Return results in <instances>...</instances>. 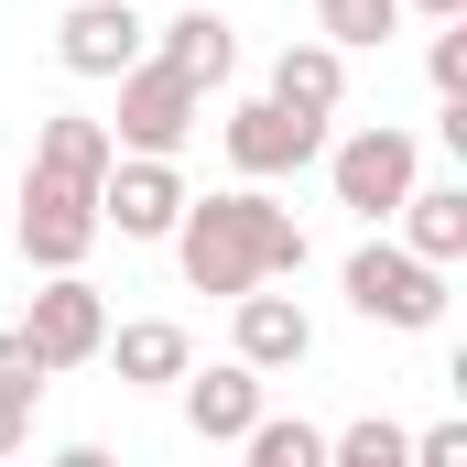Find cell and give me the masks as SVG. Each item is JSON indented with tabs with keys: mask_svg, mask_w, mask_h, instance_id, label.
<instances>
[{
	"mask_svg": "<svg viewBox=\"0 0 467 467\" xmlns=\"http://www.w3.org/2000/svg\"><path fill=\"white\" fill-rule=\"evenodd\" d=\"M152 66H174L185 88H229L239 77V22L229 11H174V22H152Z\"/></svg>",
	"mask_w": 467,
	"mask_h": 467,
	"instance_id": "cell-13",
	"label": "cell"
},
{
	"mask_svg": "<svg viewBox=\"0 0 467 467\" xmlns=\"http://www.w3.org/2000/svg\"><path fill=\"white\" fill-rule=\"evenodd\" d=\"M196 119H207V88H185L174 66H130L119 77V109H109V141L119 152H141V163H174L185 141H196Z\"/></svg>",
	"mask_w": 467,
	"mask_h": 467,
	"instance_id": "cell-5",
	"label": "cell"
},
{
	"mask_svg": "<svg viewBox=\"0 0 467 467\" xmlns=\"http://www.w3.org/2000/svg\"><path fill=\"white\" fill-rule=\"evenodd\" d=\"M33 402H44V380H0V457L33 446Z\"/></svg>",
	"mask_w": 467,
	"mask_h": 467,
	"instance_id": "cell-21",
	"label": "cell"
},
{
	"mask_svg": "<svg viewBox=\"0 0 467 467\" xmlns=\"http://www.w3.org/2000/svg\"><path fill=\"white\" fill-rule=\"evenodd\" d=\"M348 305L369 327H391V337H424V327H446V272L413 261L402 239H358L348 250Z\"/></svg>",
	"mask_w": 467,
	"mask_h": 467,
	"instance_id": "cell-3",
	"label": "cell"
},
{
	"mask_svg": "<svg viewBox=\"0 0 467 467\" xmlns=\"http://www.w3.org/2000/svg\"><path fill=\"white\" fill-rule=\"evenodd\" d=\"M109 163H119L109 119H88V109H55L44 130H33V163H22V174H44V185H77V196H99V185H109Z\"/></svg>",
	"mask_w": 467,
	"mask_h": 467,
	"instance_id": "cell-12",
	"label": "cell"
},
{
	"mask_svg": "<svg viewBox=\"0 0 467 467\" xmlns=\"http://www.w3.org/2000/svg\"><path fill=\"white\" fill-rule=\"evenodd\" d=\"M174 391H185V435H196V446H239V435L272 413V380H261V369H239V358H218V369H185Z\"/></svg>",
	"mask_w": 467,
	"mask_h": 467,
	"instance_id": "cell-11",
	"label": "cell"
},
{
	"mask_svg": "<svg viewBox=\"0 0 467 467\" xmlns=\"http://www.w3.org/2000/svg\"><path fill=\"white\" fill-rule=\"evenodd\" d=\"M174 218H185V174L174 163H141V152H119L109 185H99V239H174Z\"/></svg>",
	"mask_w": 467,
	"mask_h": 467,
	"instance_id": "cell-9",
	"label": "cell"
},
{
	"mask_svg": "<svg viewBox=\"0 0 467 467\" xmlns=\"http://www.w3.org/2000/svg\"><path fill=\"white\" fill-rule=\"evenodd\" d=\"M327 185H337V207H348V218L391 229V207L424 185V141H413L402 119H358V130H327Z\"/></svg>",
	"mask_w": 467,
	"mask_h": 467,
	"instance_id": "cell-2",
	"label": "cell"
},
{
	"mask_svg": "<svg viewBox=\"0 0 467 467\" xmlns=\"http://www.w3.org/2000/svg\"><path fill=\"white\" fill-rule=\"evenodd\" d=\"M22 261L33 272H88V250H99V196H77V185H44V174H22Z\"/></svg>",
	"mask_w": 467,
	"mask_h": 467,
	"instance_id": "cell-8",
	"label": "cell"
},
{
	"mask_svg": "<svg viewBox=\"0 0 467 467\" xmlns=\"http://www.w3.org/2000/svg\"><path fill=\"white\" fill-rule=\"evenodd\" d=\"M174 272L196 283V294H261V283H283V272H305V218L294 207H272L261 185H218V196H185V218H174Z\"/></svg>",
	"mask_w": 467,
	"mask_h": 467,
	"instance_id": "cell-1",
	"label": "cell"
},
{
	"mask_svg": "<svg viewBox=\"0 0 467 467\" xmlns=\"http://www.w3.org/2000/svg\"><path fill=\"white\" fill-rule=\"evenodd\" d=\"M55 467H119L109 446H55Z\"/></svg>",
	"mask_w": 467,
	"mask_h": 467,
	"instance_id": "cell-23",
	"label": "cell"
},
{
	"mask_svg": "<svg viewBox=\"0 0 467 467\" xmlns=\"http://www.w3.org/2000/svg\"><path fill=\"white\" fill-rule=\"evenodd\" d=\"M44 380H66V369H88V358L109 348V294L88 283V272H44V294L22 305V327H11Z\"/></svg>",
	"mask_w": 467,
	"mask_h": 467,
	"instance_id": "cell-4",
	"label": "cell"
},
{
	"mask_svg": "<svg viewBox=\"0 0 467 467\" xmlns=\"http://www.w3.org/2000/svg\"><path fill=\"white\" fill-rule=\"evenodd\" d=\"M239 467H327V424H305V413H261V424L239 435Z\"/></svg>",
	"mask_w": 467,
	"mask_h": 467,
	"instance_id": "cell-17",
	"label": "cell"
},
{
	"mask_svg": "<svg viewBox=\"0 0 467 467\" xmlns=\"http://www.w3.org/2000/svg\"><path fill=\"white\" fill-rule=\"evenodd\" d=\"M424 77H435V99L467 109V22H435V55H424Z\"/></svg>",
	"mask_w": 467,
	"mask_h": 467,
	"instance_id": "cell-20",
	"label": "cell"
},
{
	"mask_svg": "<svg viewBox=\"0 0 467 467\" xmlns=\"http://www.w3.org/2000/svg\"><path fill=\"white\" fill-rule=\"evenodd\" d=\"M229 358L261 369V380H283V369L316 358V316H305L294 294H239V305H229Z\"/></svg>",
	"mask_w": 467,
	"mask_h": 467,
	"instance_id": "cell-10",
	"label": "cell"
},
{
	"mask_svg": "<svg viewBox=\"0 0 467 467\" xmlns=\"http://www.w3.org/2000/svg\"><path fill=\"white\" fill-rule=\"evenodd\" d=\"M99 358L119 369V391H174V380L196 369V337H185L174 316H130V327H109Z\"/></svg>",
	"mask_w": 467,
	"mask_h": 467,
	"instance_id": "cell-14",
	"label": "cell"
},
{
	"mask_svg": "<svg viewBox=\"0 0 467 467\" xmlns=\"http://www.w3.org/2000/svg\"><path fill=\"white\" fill-rule=\"evenodd\" d=\"M141 55H152L141 0H66V22H55V66H66V77H99V88H119Z\"/></svg>",
	"mask_w": 467,
	"mask_h": 467,
	"instance_id": "cell-6",
	"label": "cell"
},
{
	"mask_svg": "<svg viewBox=\"0 0 467 467\" xmlns=\"http://www.w3.org/2000/svg\"><path fill=\"white\" fill-rule=\"evenodd\" d=\"M218 141H229L239 185H283V174L327 163V119H294V109H272V99H239V109L218 119Z\"/></svg>",
	"mask_w": 467,
	"mask_h": 467,
	"instance_id": "cell-7",
	"label": "cell"
},
{
	"mask_svg": "<svg viewBox=\"0 0 467 467\" xmlns=\"http://www.w3.org/2000/svg\"><path fill=\"white\" fill-rule=\"evenodd\" d=\"M261 99H272V109H294V119H337V109H348V55L305 33V44H283V55H272V88H261Z\"/></svg>",
	"mask_w": 467,
	"mask_h": 467,
	"instance_id": "cell-15",
	"label": "cell"
},
{
	"mask_svg": "<svg viewBox=\"0 0 467 467\" xmlns=\"http://www.w3.org/2000/svg\"><path fill=\"white\" fill-rule=\"evenodd\" d=\"M327 467H413V424H391V413H358L327 435Z\"/></svg>",
	"mask_w": 467,
	"mask_h": 467,
	"instance_id": "cell-18",
	"label": "cell"
},
{
	"mask_svg": "<svg viewBox=\"0 0 467 467\" xmlns=\"http://www.w3.org/2000/svg\"><path fill=\"white\" fill-rule=\"evenodd\" d=\"M413 467H467V424H424L413 435Z\"/></svg>",
	"mask_w": 467,
	"mask_h": 467,
	"instance_id": "cell-22",
	"label": "cell"
},
{
	"mask_svg": "<svg viewBox=\"0 0 467 467\" xmlns=\"http://www.w3.org/2000/svg\"><path fill=\"white\" fill-rule=\"evenodd\" d=\"M402 11H424V22H467V0H402Z\"/></svg>",
	"mask_w": 467,
	"mask_h": 467,
	"instance_id": "cell-24",
	"label": "cell"
},
{
	"mask_svg": "<svg viewBox=\"0 0 467 467\" xmlns=\"http://www.w3.org/2000/svg\"><path fill=\"white\" fill-rule=\"evenodd\" d=\"M391 33H402V0H316V44H337V55L391 44Z\"/></svg>",
	"mask_w": 467,
	"mask_h": 467,
	"instance_id": "cell-19",
	"label": "cell"
},
{
	"mask_svg": "<svg viewBox=\"0 0 467 467\" xmlns=\"http://www.w3.org/2000/svg\"><path fill=\"white\" fill-rule=\"evenodd\" d=\"M391 229L413 261H435V272H457L467 261V185H413L402 207H391Z\"/></svg>",
	"mask_w": 467,
	"mask_h": 467,
	"instance_id": "cell-16",
	"label": "cell"
}]
</instances>
